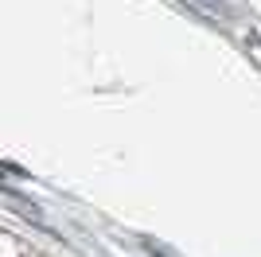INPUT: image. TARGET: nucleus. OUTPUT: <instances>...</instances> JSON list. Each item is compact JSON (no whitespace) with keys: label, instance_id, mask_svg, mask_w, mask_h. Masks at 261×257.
<instances>
[{"label":"nucleus","instance_id":"1","mask_svg":"<svg viewBox=\"0 0 261 257\" xmlns=\"http://www.w3.org/2000/svg\"><path fill=\"white\" fill-rule=\"evenodd\" d=\"M187 4H191V8H199L203 12V16H211V20H218V16H222V4H215V0H187Z\"/></svg>","mask_w":261,"mask_h":257}]
</instances>
